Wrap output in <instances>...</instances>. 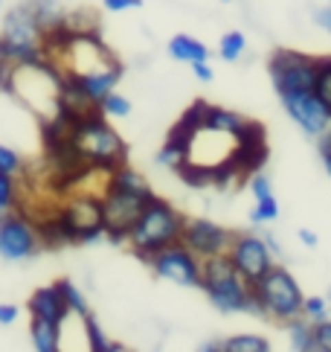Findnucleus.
Returning a JSON list of instances; mask_svg holds the SVG:
<instances>
[{"label": "nucleus", "instance_id": "16", "mask_svg": "<svg viewBox=\"0 0 331 352\" xmlns=\"http://www.w3.org/2000/svg\"><path fill=\"white\" fill-rule=\"evenodd\" d=\"M285 326H288L290 346H294L297 352H320V344H317V323H311L305 314L288 320Z\"/></svg>", "mask_w": 331, "mask_h": 352}, {"label": "nucleus", "instance_id": "32", "mask_svg": "<svg viewBox=\"0 0 331 352\" xmlns=\"http://www.w3.org/2000/svg\"><path fill=\"white\" fill-rule=\"evenodd\" d=\"M317 344H320V352H331V320L317 323Z\"/></svg>", "mask_w": 331, "mask_h": 352}, {"label": "nucleus", "instance_id": "24", "mask_svg": "<svg viewBox=\"0 0 331 352\" xmlns=\"http://www.w3.org/2000/svg\"><path fill=\"white\" fill-rule=\"evenodd\" d=\"M244 53H247V38H244V32H238V30L227 32L221 38V44H218V56L224 61H230V65H236V61L244 58Z\"/></svg>", "mask_w": 331, "mask_h": 352}, {"label": "nucleus", "instance_id": "10", "mask_svg": "<svg viewBox=\"0 0 331 352\" xmlns=\"http://www.w3.org/2000/svg\"><path fill=\"white\" fill-rule=\"evenodd\" d=\"M279 99H282L285 114L294 120L308 137H320V134L328 131L331 117H328V111L323 108V102L317 99L314 91H290V94H282Z\"/></svg>", "mask_w": 331, "mask_h": 352}, {"label": "nucleus", "instance_id": "33", "mask_svg": "<svg viewBox=\"0 0 331 352\" xmlns=\"http://www.w3.org/2000/svg\"><path fill=\"white\" fill-rule=\"evenodd\" d=\"M102 6L108 12H125V9H139L143 0H102Z\"/></svg>", "mask_w": 331, "mask_h": 352}, {"label": "nucleus", "instance_id": "27", "mask_svg": "<svg viewBox=\"0 0 331 352\" xmlns=\"http://www.w3.org/2000/svg\"><path fill=\"white\" fill-rule=\"evenodd\" d=\"M99 111H102L105 117H119V120H125V117L131 114V102L113 91V94H108V96L99 102Z\"/></svg>", "mask_w": 331, "mask_h": 352}, {"label": "nucleus", "instance_id": "7", "mask_svg": "<svg viewBox=\"0 0 331 352\" xmlns=\"http://www.w3.org/2000/svg\"><path fill=\"white\" fill-rule=\"evenodd\" d=\"M41 250V236L38 228L18 210L0 212V256L6 262L32 259Z\"/></svg>", "mask_w": 331, "mask_h": 352}, {"label": "nucleus", "instance_id": "22", "mask_svg": "<svg viewBox=\"0 0 331 352\" xmlns=\"http://www.w3.org/2000/svg\"><path fill=\"white\" fill-rule=\"evenodd\" d=\"M314 94L323 102V108L331 117V56L317 58V79H314Z\"/></svg>", "mask_w": 331, "mask_h": 352}, {"label": "nucleus", "instance_id": "34", "mask_svg": "<svg viewBox=\"0 0 331 352\" xmlns=\"http://www.w3.org/2000/svg\"><path fill=\"white\" fill-rule=\"evenodd\" d=\"M18 314H21V309L15 303H0V326H12L18 320Z\"/></svg>", "mask_w": 331, "mask_h": 352}, {"label": "nucleus", "instance_id": "5", "mask_svg": "<svg viewBox=\"0 0 331 352\" xmlns=\"http://www.w3.org/2000/svg\"><path fill=\"white\" fill-rule=\"evenodd\" d=\"M267 73L279 96L290 91H314L317 58L297 53V50H276L267 61Z\"/></svg>", "mask_w": 331, "mask_h": 352}, {"label": "nucleus", "instance_id": "17", "mask_svg": "<svg viewBox=\"0 0 331 352\" xmlns=\"http://www.w3.org/2000/svg\"><path fill=\"white\" fill-rule=\"evenodd\" d=\"M169 56L174 61H183V65H192V61H207L209 58V47L201 44L192 35H174L169 41Z\"/></svg>", "mask_w": 331, "mask_h": 352}, {"label": "nucleus", "instance_id": "18", "mask_svg": "<svg viewBox=\"0 0 331 352\" xmlns=\"http://www.w3.org/2000/svg\"><path fill=\"white\" fill-rule=\"evenodd\" d=\"M30 338H32V346L38 352H58V341H61V326L58 323H49L44 318H32L30 320Z\"/></svg>", "mask_w": 331, "mask_h": 352}, {"label": "nucleus", "instance_id": "4", "mask_svg": "<svg viewBox=\"0 0 331 352\" xmlns=\"http://www.w3.org/2000/svg\"><path fill=\"white\" fill-rule=\"evenodd\" d=\"M253 300H256L259 314L276 323H288L302 314L305 294L294 280V274L282 265H273L262 280L253 283Z\"/></svg>", "mask_w": 331, "mask_h": 352}, {"label": "nucleus", "instance_id": "30", "mask_svg": "<svg viewBox=\"0 0 331 352\" xmlns=\"http://www.w3.org/2000/svg\"><path fill=\"white\" fill-rule=\"evenodd\" d=\"M328 306H331V303H326L323 297H305L302 314H305V318H308L311 323H323V320H328Z\"/></svg>", "mask_w": 331, "mask_h": 352}, {"label": "nucleus", "instance_id": "36", "mask_svg": "<svg viewBox=\"0 0 331 352\" xmlns=\"http://www.w3.org/2000/svg\"><path fill=\"white\" fill-rule=\"evenodd\" d=\"M189 67H192V73H195L198 82H212V79H215V73H212V67L207 65V61H192Z\"/></svg>", "mask_w": 331, "mask_h": 352}, {"label": "nucleus", "instance_id": "21", "mask_svg": "<svg viewBox=\"0 0 331 352\" xmlns=\"http://www.w3.org/2000/svg\"><path fill=\"white\" fill-rule=\"evenodd\" d=\"M84 332H87V346H91L93 352H122L125 346L119 341H111V338L99 329V323L93 318V311L91 314H84Z\"/></svg>", "mask_w": 331, "mask_h": 352}, {"label": "nucleus", "instance_id": "38", "mask_svg": "<svg viewBox=\"0 0 331 352\" xmlns=\"http://www.w3.org/2000/svg\"><path fill=\"white\" fill-rule=\"evenodd\" d=\"M297 236H299V242H302L305 248H317V245H320V236H317L314 230H308V228H302Z\"/></svg>", "mask_w": 331, "mask_h": 352}, {"label": "nucleus", "instance_id": "25", "mask_svg": "<svg viewBox=\"0 0 331 352\" xmlns=\"http://www.w3.org/2000/svg\"><path fill=\"white\" fill-rule=\"evenodd\" d=\"M224 352H271V341L262 335H236L224 341Z\"/></svg>", "mask_w": 331, "mask_h": 352}, {"label": "nucleus", "instance_id": "26", "mask_svg": "<svg viewBox=\"0 0 331 352\" xmlns=\"http://www.w3.org/2000/svg\"><path fill=\"white\" fill-rule=\"evenodd\" d=\"M56 285H58V292H61V297H65V303H67V309H70L73 314H79V318H84V314H91V306H87L84 294H82L79 288H76L70 280H58Z\"/></svg>", "mask_w": 331, "mask_h": 352}, {"label": "nucleus", "instance_id": "12", "mask_svg": "<svg viewBox=\"0 0 331 352\" xmlns=\"http://www.w3.org/2000/svg\"><path fill=\"white\" fill-rule=\"evenodd\" d=\"M0 38L15 44V47H44V32L38 27L35 15L27 3L15 6L3 15V27H0Z\"/></svg>", "mask_w": 331, "mask_h": 352}, {"label": "nucleus", "instance_id": "13", "mask_svg": "<svg viewBox=\"0 0 331 352\" xmlns=\"http://www.w3.org/2000/svg\"><path fill=\"white\" fill-rule=\"evenodd\" d=\"M65 76H70V73H65ZM76 85L82 87V94L87 96V102L96 105L105 99L108 94H113V87L119 85L122 79V65H113V67H105V70H96V73H87V76H73Z\"/></svg>", "mask_w": 331, "mask_h": 352}, {"label": "nucleus", "instance_id": "37", "mask_svg": "<svg viewBox=\"0 0 331 352\" xmlns=\"http://www.w3.org/2000/svg\"><path fill=\"white\" fill-rule=\"evenodd\" d=\"M314 21L320 23V27H323V30L331 35V6H326V9H317V12H314Z\"/></svg>", "mask_w": 331, "mask_h": 352}, {"label": "nucleus", "instance_id": "23", "mask_svg": "<svg viewBox=\"0 0 331 352\" xmlns=\"http://www.w3.org/2000/svg\"><path fill=\"white\" fill-rule=\"evenodd\" d=\"M177 175H181V181L186 186H195V190H201V186H212V166H203V163L186 160L183 166L177 169Z\"/></svg>", "mask_w": 331, "mask_h": 352}, {"label": "nucleus", "instance_id": "15", "mask_svg": "<svg viewBox=\"0 0 331 352\" xmlns=\"http://www.w3.org/2000/svg\"><path fill=\"white\" fill-rule=\"evenodd\" d=\"M27 6H30V12L35 15L38 27H41L44 35L56 32L61 27H67V18L70 15L65 12V6H61L58 0H27Z\"/></svg>", "mask_w": 331, "mask_h": 352}, {"label": "nucleus", "instance_id": "2", "mask_svg": "<svg viewBox=\"0 0 331 352\" xmlns=\"http://www.w3.org/2000/svg\"><path fill=\"white\" fill-rule=\"evenodd\" d=\"M183 228H186V216L177 207H172L169 201L163 198H151L146 210L139 212V219L134 221V228L128 233V248L134 254L148 262L157 250L169 248V245H177L183 239Z\"/></svg>", "mask_w": 331, "mask_h": 352}, {"label": "nucleus", "instance_id": "8", "mask_svg": "<svg viewBox=\"0 0 331 352\" xmlns=\"http://www.w3.org/2000/svg\"><path fill=\"white\" fill-rule=\"evenodd\" d=\"M227 254H230L236 271L241 274V280L250 283V285L256 280H262V276L276 265L273 250L267 248L262 233H236L230 248H227Z\"/></svg>", "mask_w": 331, "mask_h": 352}, {"label": "nucleus", "instance_id": "42", "mask_svg": "<svg viewBox=\"0 0 331 352\" xmlns=\"http://www.w3.org/2000/svg\"><path fill=\"white\" fill-rule=\"evenodd\" d=\"M0 3H3V0H0Z\"/></svg>", "mask_w": 331, "mask_h": 352}, {"label": "nucleus", "instance_id": "20", "mask_svg": "<svg viewBox=\"0 0 331 352\" xmlns=\"http://www.w3.org/2000/svg\"><path fill=\"white\" fill-rule=\"evenodd\" d=\"M247 120L236 114V111H227V108H218V105H207V117H203V125L207 129H215V131H224V134H238L241 125Z\"/></svg>", "mask_w": 331, "mask_h": 352}, {"label": "nucleus", "instance_id": "6", "mask_svg": "<svg viewBox=\"0 0 331 352\" xmlns=\"http://www.w3.org/2000/svg\"><path fill=\"white\" fill-rule=\"evenodd\" d=\"M155 195H134L122 190H105L102 195V219H105V236L111 242H125L134 228V221L139 219V212L146 210V204Z\"/></svg>", "mask_w": 331, "mask_h": 352}, {"label": "nucleus", "instance_id": "31", "mask_svg": "<svg viewBox=\"0 0 331 352\" xmlns=\"http://www.w3.org/2000/svg\"><path fill=\"white\" fill-rule=\"evenodd\" d=\"M0 172H3V175H18V172H23V160H21V155L15 152V148L0 146Z\"/></svg>", "mask_w": 331, "mask_h": 352}, {"label": "nucleus", "instance_id": "29", "mask_svg": "<svg viewBox=\"0 0 331 352\" xmlns=\"http://www.w3.org/2000/svg\"><path fill=\"white\" fill-rule=\"evenodd\" d=\"M276 219H279L276 195L256 201V207H253V212H250V221H253V224H267V221H276Z\"/></svg>", "mask_w": 331, "mask_h": 352}, {"label": "nucleus", "instance_id": "41", "mask_svg": "<svg viewBox=\"0 0 331 352\" xmlns=\"http://www.w3.org/2000/svg\"><path fill=\"white\" fill-rule=\"evenodd\" d=\"M221 3H230V0H221Z\"/></svg>", "mask_w": 331, "mask_h": 352}, {"label": "nucleus", "instance_id": "11", "mask_svg": "<svg viewBox=\"0 0 331 352\" xmlns=\"http://www.w3.org/2000/svg\"><path fill=\"white\" fill-rule=\"evenodd\" d=\"M233 236H236V230H227V228H221V224H215L209 219H192V221H186L181 242L192 250L198 259H207V256H215V254H227Z\"/></svg>", "mask_w": 331, "mask_h": 352}, {"label": "nucleus", "instance_id": "9", "mask_svg": "<svg viewBox=\"0 0 331 352\" xmlns=\"http://www.w3.org/2000/svg\"><path fill=\"white\" fill-rule=\"evenodd\" d=\"M148 265L160 280H169L174 285L201 288V259L183 242L157 250V254L148 259Z\"/></svg>", "mask_w": 331, "mask_h": 352}, {"label": "nucleus", "instance_id": "39", "mask_svg": "<svg viewBox=\"0 0 331 352\" xmlns=\"http://www.w3.org/2000/svg\"><path fill=\"white\" fill-rule=\"evenodd\" d=\"M264 236V242H267V248L273 250V256H282V248H279V239L273 236V233H262Z\"/></svg>", "mask_w": 331, "mask_h": 352}, {"label": "nucleus", "instance_id": "1", "mask_svg": "<svg viewBox=\"0 0 331 352\" xmlns=\"http://www.w3.org/2000/svg\"><path fill=\"white\" fill-rule=\"evenodd\" d=\"M67 125H70V143L76 146V152H79L84 166L113 172L125 163L128 148H125L122 137L108 125V117L102 114L99 108L76 114Z\"/></svg>", "mask_w": 331, "mask_h": 352}, {"label": "nucleus", "instance_id": "35", "mask_svg": "<svg viewBox=\"0 0 331 352\" xmlns=\"http://www.w3.org/2000/svg\"><path fill=\"white\" fill-rule=\"evenodd\" d=\"M317 140H320V155H323V166H326V172L331 175V131L320 134V137H317Z\"/></svg>", "mask_w": 331, "mask_h": 352}, {"label": "nucleus", "instance_id": "14", "mask_svg": "<svg viewBox=\"0 0 331 352\" xmlns=\"http://www.w3.org/2000/svg\"><path fill=\"white\" fill-rule=\"evenodd\" d=\"M27 309H30L32 318H44V320L58 323V326L65 323V318L70 314V309H67L65 297H61V292H58V285H56V283H53V285H47V288H38V292L30 297Z\"/></svg>", "mask_w": 331, "mask_h": 352}, {"label": "nucleus", "instance_id": "19", "mask_svg": "<svg viewBox=\"0 0 331 352\" xmlns=\"http://www.w3.org/2000/svg\"><path fill=\"white\" fill-rule=\"evenodd\" d=\"M111 178H108V186L111 190H122V192H134V195H155L151 192V186L148 181L143 178V175H137L134 169H128L122 163V166H117L113 172H108Z\"/></svg>", "mask_w": 331, "mask_h": 352}, {"label": "nucleus", "instance_id": "3", "mask_svg": "<svg viewBox=\"0 0 331 352\" xmlns=\"http://www.w3.org/2000/svg\"><path fill=\"white\" fill-rule=\"evenodd\" d=\"M201 288L207 292L209 303L224 314L233 311L259 314L256 300H253V285L241 280L230 254H215L201 259Z\"/></svg>", "mask_w": 331, "mask_h": 352}, {"label": "nucleus", "instance_id": "28", "mask_svg": "<svg viewBox=\"0 0 331 352\" xmlns=\"http://www.w3.org/2000/svg\"><path fill=\"white\" fill-rule=\"evenodd\" d=\"M18 207V184L15 175H3L0 172V212H9Z\"/></svg>", "mask_w": 331, "mask_h": 352}, {"label": "nucleus", "instance_id": "40", "mask_svg": "<svg viewBox=\"0 0 331 352\" xmlns=\"http://www.w3.org/2000/svg\"><path fill=\"white\" fill-rule=\"evenodd\" d=\"M328 303H331V288H328Z\"/></svg>", "mask_w": 331, "mask_h": 352}]
</instances>
